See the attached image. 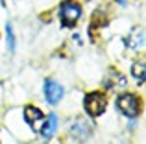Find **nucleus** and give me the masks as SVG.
<instances>
[{"label": "nucleus", "instance_id": "5", "mask_svg": "<svg viewBox=\"0 0 146 144\" xmlns=\"http://www.w3.org/2000/svg\"><path fill=\"white\" fill-rule=\"evenodd\" d=\"M91 131H93V126H91L87 120L78 118L74 124H72L70 133H72V137H76V139H87L91 135Z\"/></svg>", "mask_w": 146, "mask_h": 144}, {"label": "nucleus", "instance_id": "11", "mask_svg": "<svg viewBox=\"0 0 146 144\" xmlns=\"http://www.w3.org/2000/svg\"><path fill=\"white\" fill-rule=\"evenodd\" d=\"M118 2H120V4H124V0H118Z\"/></svg>", "mask_w": 146, "mask_h": 144}, {"label": "nucleus", "instance_id": "10", "mask_svg": "<svg viewBox=\"0 0 146 144\" xmlns=\"http://www.w3.org/2000/svg\"><path fill=\"white\" fill-rule=\"evenodd\" d=\"M6 32H7V43H9V52L13 54V52H15V35H13V28H11L9 22L6 24Z\"/></svg>", "mask_w": 146, "mask_h": 144}, {"label": "nucleus", "instance_id": "7", "mask_svg": "<svg viewBox=\"0 0 146 144\" xmlns=\"http://www.w3.org/2000/svg\"><path fill=\"white\" fill-rule=\"evenodd\" d=\"M39 131H41V135H43L44 139H50V137H52V135L57 131V116H56V115H50L48 120L44 122V126L39 127Z\"/></svg>", "mask_w": 146, "mask_h": 144}, {"label": "nucleus", "instance_id": "9", "mask_svg": "<svg viewBox=\"0 0 146 144\" xmlns=\"http://www.w3.org/2000/svg\"><path fill=\"white\" fill-rule=\"evenodd\" d=\"M133 76H135L139 81H144V72H146V65H144V61H137L135 65H133Z\"/></svg>", "mask_w": 146, "mask_h": 144}, {"label": "nucleus", "instance_id": "6", "mask_svg": "<svg viewBox=\"0 0 146 144\" xmlns=\"http://www.w3.org/2000/svg\"><path fill=\"white\" fill-rule=\"evenodd\" d=\"M126 46L131 48V50H141L144 46V32L143 28H133L131 33L126 39Z\"/></svg>", "mask_w": 146, "mask_h": 144}, {"label": "nucleus", "instance_id": "8", "mask_svg": "<svg viewBox=\"0 0 146 144\" xmlns=\"http://www.w3.org/2000/svg\"><path fill=\"white\" fill-rule=\"evenodd\" d=\"M24 118H26V122H28V124H32V126H33L35 122H41V120H43V113H41L37 107H33V105H26Z\"/></svg>", "mask_w": 146, "mask_h": 144}, {"label": "nucleus", "instance_id": "3", "mask_svg": "<svg viewBox=\"0 0 146 144\" xmlns=\"http://www.w3.org/2000/svg\"><path fill=\"white\" fill-rule=\"evenodd\" d=\"M118 107H120V111L124 113L126 116H137L141 113V102L139 98L135 96V94H122V96H118Z\"/></svg>", "mask_w": 146, "mask_h": 144}, {"label": "nucleus", "instance_id": "1", "mask_svg": "<svg viewBox=\"0 0 146 144\" xmlns=\"http://www.w3.org/2000/svg\"><path fill=\"white\" fill-rule=\"evenodd\" d=\"M59 15H61V22H63V26L72 28V26L78 22V18L82 17V6L76 4L74 0H65V2L61 4Z\"/></svg>", "mask_w": 146, "mask_h": 144}, {"label": "nucleus", "instance_id": "4", "mask_svg": "<svg viewBox=\"0 0 146 144\" xmlns=\"http://www.w3.org/2000/svg\"><path fill=\"white\" fill-rule=\"evenodd\" d=\"M44 98H46L48 104L56 105L57 102L63 98V87H61L57 81H52V79H48V81L44 83Z\"/></svg>", "mask_w": 146, "mask_h": 144}, {"label": "nucleus", "instance_id": "2", "mask_svg": "<svg viewBox=\"0 0 146 144\" xmlns=\"http://www.w3.org/2000/svg\"><path fill=\"white\" fill-rule=\"evenodd\" d=\"M83 104H85V111L91 116H100L107 107V98L102 92H89Z\"/></svg>", "mask_w": 146, "mask_h": 144}]
</instances>
